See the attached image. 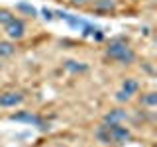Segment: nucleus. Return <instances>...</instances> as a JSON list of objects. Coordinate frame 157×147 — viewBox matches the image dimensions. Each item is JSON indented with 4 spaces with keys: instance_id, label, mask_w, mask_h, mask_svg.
<instances>
[{
    "instance_id": "nucleus-14",
    "label": "nucleus",
    "mask_w": 157,
    "mask_h": 147,
    "mask_svg": "<svg viewBox=\"0 0 157 147\" xmlns=\"http://www.w3.org/2000/svg\"><path fill=\"white\" fill-rule=\"evenodd\" d=\"M116 98H118V100H128V98H130V96H128L124 90H120V92H118V94H116Z\"/></svg>"
},
{
    "instance_id": "nucleus-13",
    "label": "nucleus",
    "mask_w": 157,
    "mask_h": 147,
    "mask_svg": "<svg viewBox=\"0 0 157 147\" xmlns=\"http://www.w3.org/2000/svg\"><path fill=\"white\" fill-rule=\"evenodd\" d=\"M18 10H22V12H28V14H32V16H36V14H37L33 6H29V4H24V2L18 4Z\"/></svg>"
},
{
    "instance_id": "nucleus-8",
    "label": "nucleus",
    "mask_w": 157,
    "mask_h": 147,
    "mask_svg": "<svg viewBox=\"0 0 157 147\" xmlns=\"http://www.w3.org/2000/svg\"><path fill=\"white\" fill-rule=\"evenodd\" d=\"M65 69H67V71H71V73H85L88 67L82 65V63L73 61V59H67V61H65Z\"/></svg>"
},
{
    "instance_id": "nucleus-3",
    "label": "nucleus",
    "mask_w": 157,
    "mask_h": 147,
    "mask_svg": "<svg viewBox=\"0 0 157 147\" xmlns=\"http://www.w3.org/2000/svg\"><path fill=\"white\" fill-rule=\"evenodd\" d=\"M4 32L8 33V37H10V39H20V37H24L26 26H24L22 20L12 18V20H10V22L6 24V26H4Z\"/></svg>"
},
{
    "instance_id": "nucleus-1",
    "label": "nucleus",
    "mask_w": 157,
    "mask_h": 147,
    "mask_svg": "<svg viewBox=\"0 0 157 147\" xmlns=\"http://www.w3.org/2000/svg\"><path fill=\"white\" fill-rule=\"evenodd\" d=\"M106 55L110 59H114V61H118V63H122V65H130L136 59L134 49L128 45L124 39H112L108 49H106Z\"/></svg>"
},
{
    "instance_id": "nucleus-6",
    "label": "nucleus",
    "mask_w": 157,
    "mask_h": 147,
    "mask_svg": "<svg viewBox=\"0 0 157 147\" xmlns=\"http://www.w3.org/2000/svg\"><path fill=\"white\" fill-rule=\"evenodd\" d=\"M124 120H128V114L124 110H110L104 116V124H122Z\"/></svg>"
},
{
    "instance_id": "nucleus-12",
    "label": "nucleus",
    "mask_w": 157,
    "mask_h": 147,
    "mask_svg": "<svg viewBox=\"0 0 157 147\" xmlns=\"http://www.w3.org/2000/svg\"><path fill=\"white\" fill-rule=\"evenodd\" d=\"M12 18H14V16L8 12V10H2V8H0V26H6V24H8Z\"/></svg>"
},
{
    "instance_id": "nucleus-10",
    "label": "nucleus",
    "mask_w": 157,
    "mask_h": 147,
    "mask_svg": "<svg viewBox=\"0 0 157 147\" xmlns=\"http://www.w3.org/2000/svg\"><path fill=\"white\" fill-rule=\"evenodd\" d=\"M96 10H102V12H110V10L116 8V2L114 0H96Z\"/></svg>"
},
{
    "instance_id": "nucleus-16",
    "label": "nucleus",
    "mask_w": 157,
    "mask_h": 147,
    "mask_svg": "<svg viewBox=\"0 0 157 147\" xmlns=\"http://www.w3.org/2000/svg\"><path fill=\"white\" fill-rule=\"evenodd\" d=\"M51 14H53V12H51V10H47V8H45V10H43V16H45V20H51V18H53V16H51Z\"/></svg>"
},
{
    "instance_id": "nucleus-7",
    "label": "nucleus",
    "mask_w": 157,
    "mask_h": 147,
    "mask_svg": "<svg viewBox=\"0 0 157 147\" xmlns=\"http://www.w3.org/2000/svg\"><path fill=\"white\" fill-rule=\"evenodd\" d=\"M137 88H140V85H137V81H134V78H126V81L122 82V90H124L128 96H132L134 92H137Z\"/></svg>"
},
{
    "instance_id": "nucleus-15",
    "label": "nucleus",
    "mask_w": 157,
    "mask_h": 147,
    "mask_svg": "<svg viewBox=\"0 0 157 147\" xmlns=\"http://www.w3.org/2000/svg\"><path fill=\"white\" fill-rule=\"evenodd\" d=\"M71 2L75 4V6H85V4H88L90 0H71Z\"/></svg>"
},
{
    "instance_id": "nucleus-4",
    "label": "nucleus",
    "mask_w": 157,
    "mask_h": 147,
    "mask_svg": "<svg viewBox=\"0 0 157 147\" xmlns=\"http://www.w3.org/2000/svg\"><path fill=\"white\" fill-rule=\"evenodd\" d=\"M12 120L14 122H28V124H32V126H37L39 130H45V122H43L39 116L32 114V112H20V114H14Z\"/></svg>"
},
{
    "instance_id": "nucleus-5",
    "label": "nucleus",
    "mask_w": 157,
    "mask_h": 147,
    "mask_svg": "<svg viewBox=\"0 0 157 147\" xmlns=\"http://www.w3.org/2000/svg\"><path fill=\"white\" fill-rule=\"evenodd\" d=\"M22 100H24V94L22 92H16V90H10V92L0 94V106H4V108H12V106L20 104Z\"/></svg>"
},
{
    "instance_id": "nucleus-9",
    "label": "nucleus",
    "mask_w": 157,
    "mask_h": 147,
    "mask_svg": "<svg viewBox=\"0 0 157 147\" xmlns=\"http://www.w3.org/2000/svg\"><path fill=\"white\" fill-rule=\"evenodd\" d=\"M14 51H16V47H14L10 41H0V59L14 55Z\"/></svg>"
},
{
    "instance_id": "nucleus-2",
    "label": "nucleus",
    "mask_w": 157,
    "mask_h": 147,
    "mask_svg": "<svg viewBox=\"0 0 157 147\" xmlns=\"http://www.w3.org/2000/svg\"><path fill=\"white\" fill-rule=\"evenodd\" d=\"M108 126V135H110V143H126L130 141V130L122 124H106Z\"/></svg>"
},
{
    "instance_id": "nucleus-11",
    "label": "nucleus",
    "mask_w": 157,
    "mask_h": 147,
    "mask_svg": "<svg viewBox=\"0 0 157 147\" xmlns=\"http://www.w3.org/2000/svg\"><path fill=\"white\" fill-rule=\"evenodd\" d=\"M141 104H145V106H155V104H157V94H155V92H147V94L141 98Z\"/></svg>"
}]
</instances>
